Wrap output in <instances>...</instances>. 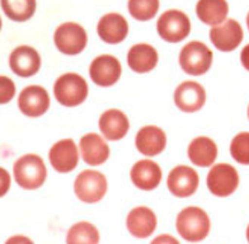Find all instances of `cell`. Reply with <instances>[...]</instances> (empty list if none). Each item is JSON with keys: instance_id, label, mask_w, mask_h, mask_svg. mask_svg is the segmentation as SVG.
<instances>
[{"instance_id": "obj_21", "label": "cell", "mask_w": 249, "mask_h": 244, "mask_svg": "<svg viewBox=\"0 0 249 244\" xmlns=\"http://www.w3.org/2000/svg\"><path fill=\"white\" fill-rule=\"evenodd\" d=\"M80 154L87 164L101 165L108 159L109 148L98 134L90 132L80 139Z\"/></svg>"}, {"instance_id": "obj_20", "label": "cell", "mask_w": 249, "mask_h": 244, "mask_svg": "<svg viewBox=\"0 0 249 244\" xmlns=\"http://www.w3.org/2000/svg\"><path fill=\"white\" fill-rule=\"evenodd\" d=\"M136 148L141 154L155 157L160 154L167 144V136L158 126H145L136 135Z\"/></svg>"}, {"instance_id": "obj_18", "label": "cell", "mask_w": 249, "mask_h": 244, "mask_svg": "<svg viewBox=\"0 0 249 244\" xmlns=\"http://www.w3.org/2000/svg\"><path fill=\"white\" fill-rule=\"evenodd\" d=\"M128 231L135 238H148L157 228V216L149 208L139 206L130 211L126 220Z\"/></svg>"}, {"instance_id": "obj_6", "label": "cell", "mask_w": 249, "mask_h": 244, "mask_svg": "<svg viewBox=\"0 0 249 244\" xmlns=\"http://www.w3.org/2000/svg\"><path fill=\"white\" fill-rule=\"evenodd\" d=\"M74 192L80 201L86 204H94L101 201L107 192V179L101 172L83 171L76 177L74 183Z\"/></svg>"}, {"instance_id": "obj_31", "label": "cell", "mask_w": 249, "mask_h": 244, "mask_svg": "<svg viewBox=\"0 0 249 244\" xmlns=\"http://www.w3.org/2000/svg\"><path fill=\"white\" fill-rule=\"evenodd\" d=\"M5 244H35L30 238L23 237V235H14V237L9 238Z\"/></svg>"}, {"instance_id": "obj_27", "label": "cell", "mask_w": 249, "mask_h": 244, "mask_svg": "<svg viewBox=\"0 0 249 244\" xmlns=\"http://www.w3.org/2000/svg\"><path fill=\"white\" fill-rule=\"evenodd\" d=\"M159 8L158 0H130L128 10L135 19L145 22L155 17Z\"/></svg>"}, {"instance_id": "obj_30", "label": "cell", "mask_w": 249, "mask_h": 244, "mask_svg": "<svg viewBox=\"0 0 249 244\" xmlns=\"http://www.w3.org/2000/svg\"><path fill=\"white\" fill-rule=\"evenodd\" d=\"M150 244H179V242L174 237H172V235L163 234L155 238Z\"/></svg>"}, {"instance_id": "obj_5", "label": "cell", "mask_w": 249, "mask_h": 244, "mask_svg": "<svg viewBox=\"0 0 249 244\" xmlns=\"http://www.w3.org/2000/svg\"><path fill=\"white\" fill-rule=\"evenodd\" d=\"M159 36L167 42H179L184 40L191 32L190 18L183 12L171 9L164 12L157 23Z\"/></svg>"}, {"instance_id": "obj_32", "label": "cell", "mask_w": 249, "mask_h": 244, "mask_svg": "<svg viewBox=\"0 0 249 244\" xmlns=\"http://www.w3.org/2000/svg\"><path fill=\"white\" fill-rule=\"evenodd\" d=\"M240 61H242L243 66L249 71V45L243 49L242 53H240Z\"/></svg>"}, {"instance_id": "obj_13", "label": "cell", "mask_w": 249, "mask_h": 244, "mask_svg": "<svg viewBox=\"0 0 249 244\" xmlns=\"http://www.w3.org/2000/svg\"><path fill=\"white\" fill-rule=\"evenodd\" d=\"M18 106L22 113L30 117H39L50 107V96L45 88L39 86L26 87L19 94Z\"/></svg>"}, {"instance_id": "obj_7", "label": "cell", "mask_w": 249, "mask_h": 244, "mask_svg": "<svg viewBox=\"0 0 249 244\" xmlns=\"http://www.w3.org/2000/svg\"><path fill=\"white\" fill-rule=\"evenodd\" d=\"M53 41L60 52L65 55H78L86 49L88 36L80 24L66 22L56 28Z\"/></svg>"}, {"instance_id": "obj_19", "label": "cell", "mask_w": 249, "mask_h": 244, "mask_svg": "<svg viewBox=\"0 0 249 244\" xmlns=\"http://www.w3.org/2000/svg\"><path fill=\"white\" fill-rule=\"evenodd\" d=\"M99 129L107 140H120L127 134L130 122L127 116L120 109H107L99 119Z\"/></svg>"}, {"instance_id": "obj_8", "label": "cell", "mask_w": 249, "mask_h": 244, "mask_svg": "<svg viewBox=\"0 0 249 244\" xmlns=\"http://www.w3.org/2000/svg\"><path fill=\"white\" fill-rule=\"evenodd\" d=\"M239 185V175L233 165L221 163L213 165L207 174V187L217 197L231 195Z\"/></svg>"}, {"instance_id": "obj_2", "label": "cell", "mask_w": 249, "mask_h": 244, "mask_svg": "<svg viewBox=\"0 0 249 244\" xmlns=\"http://www.w3.org/2000/svg\"><path fill=\"white\" fill-rule=\"evenodd\" d=\"M14 178L24 190H36L43 185L47 177L46 165L42 158L35 154H26L14 163Z\"/></svg>"}, {"instance_id": "obj_16", "label": "cell", "mask_w": 249, "mask_h": 244, "mask_svg": "<svg viewBox=\"0 0 249 244\" xmlns=\"http://www.w3.org/2000/svg\"><path fill=\"white\" fill-rule=\"evenodd\" d=\"M98 35L107 43H120L128 33V23L124 17L118 13H108L103 16L97 27Z\"/></svg>"}, {"instance_id": "obj_3", "label": "cell", "mask_w": 249, "mask_h": 244, "mask_svg": "<svg viewBox=\"0 0 249 244\" xmlns=\"http://www.w3.org/2000/svg\"><path fill=\"white\" fill-rule=\"evenodd\" d=\"M53 93L57 102L62 106L75 107L88 97V84L83 76L75 73H66L56 79Z\"/></svg>"}, {"instance_id": "obj_17", "label": "cell", "mask_w": 249, "mask_h": 244, "mask_svg": "<svg viewBox=\"0 0 249 244\" xmlns=\"http://www.w3.org/2000/svg\"><path fill=\"white\" fill-rule=\"evenodd\" d=\"M160 167L153 160L144 159L135 163L131 169V181L135 186L144 191H151L161 181Z\"/></svg>"}, {"instance_id": "obj_24", "label": "cell", "mask_w": 249, "mask_h": 244, "mask_svg": "<svg viewBox=\"0 0 249 244\" xmlns=\"http://www.w3.org/2000/svg\"><path fill=\"white\" fill-rule=\"evenodd\" d=\"M196 12L203 23L216 26L225 22L229 7L224 0H201L197 3Z\"/></svg>"}, {"instance_id": "obj_33", "label": "cell", "mask_w": 249, "mask_h": 244, "mask_svg": "<svg viewBox=\"0 0 249 244\" xmlns=\"http://www.w3.org/2000/svg\"><path fill=\"white\" fill-rule=\"evenodd\" d=\"M247 239H248L249 242V225H248V228H247Z\"/></svg>"}, {"instance_id": "obj_9", "label": "cell", "mask_w": 249, "mask_h": 244, "mask_svg": "<svg viewBox=\"0 0 249 244\" xmlns=\"http://www.w3.org/2000/svg\"><path fill=\"white\" fill-rule=\"evenodd\" d=\"M121 64L112 55H101L90 64L89 74L97 86L111 87L121 76Z\"/></svg>"}, {"instance_id": "obj_23", "label": "cell", "mask_w": 249, "mask_h": 244, "mask_svg": "<svg viewBox=\"0 0 249 244\" xmlns=\"http://www.w3.org/2000/svg\"><path fill=\"white\" fill-rule=\"evenodd\" d=\"M217 157L216 144L206 136L192 140L188 146V158L197 167H210Z\"/></svg>"}, {"instance_id": "obj_28", "label": "cell", "mask_w": 249, "mask_h": 244, "mask_svg": "<svg viewBox=\"0 0 249 244\" xmlns=\"http://www.w3.org/2000/svg\"><path fill=\"white\" fill-rule=\"evenodd\" d=\"M230 154L240 164L249 165V132H240L233 139Z\"/></svg>"}, {"instance_id": "obj_25", "label": "cell", "mask_w": 249, "mask_h": 244, "mask_svg": "<svg viewBox=\"0 0 249 244\" xmlns=\"http://www.w3.org/2000/svg\"><path fill=\"white\" fill-rule=\"evenodd\" d=\"M99 231L88 221L76 223L69 229L66 235V244H98Z\"/></svg>"}, {"instance_id": "obj_15", "label": "cell", "mask_w": 249, "mask_h": 244, "mask_svg": "<svg viewBox=\"0 0 249 244\" xmlns=\"http://www.w3.org/2000/svg\"><path fill=\"white\" fill-rule=\"evenodd\" d=\"M10 69L17 75L28 78L37 73L41 68V57L31 46H19L12 51L9 57Z\"/></svg>"}, {"instance_id": "obj_10", "label": "cell", "mask_w": 249, "mask_h": 244, "mask_svg": "<svg viewBox=\"0 0 249 244\" xmlns=\"http://www.w3.org/2000/svg\"><path fill=\"white\" fill-rule=\"evenodd\" d=\"M198 174L187 165H178L168 175V188L177 197H190L198 187Z\"/></svg>"}, {"instance_id": "obj_1", "label": "cell", "mask_w": 249, "mask_h": 244, "mask_svg": "<svg viewBox=\"0 0 249 244\" xmlns=\"http://www.w3.org/2000/svg\"><path fill=\"white\" fill-rule=\"evenodd\" d=\"M177 230L187 242H201L210 233V219L202 209L186 208L177 216Z\"/></svg>"}, {"instance_id": "obj_14", "label": "cell", "mask_w": 249, "mask_h": 244, "mask_svg": "<svg viewBox=\"0 0 249 244\" xmlns=\"http://www.w3.org/2000/svg\"><path fill=\"white\" fill-rule=\"evenodd\" d=\"M50 163L60 173H68L76 168L79 162L78 148L71 139L60 140L50 149Z\"/></svg>"}, {"instance_id": "obj_11", "label": "cell", "mask_w": 249, "mask_h": 244, "mask_svg": "<svg viewBox=\"0 0 249 244\" xmlns=\"http://www.w3.org/2000/svg\"><path fill=\"white\" fill-rule=\"evenodd\" d=\"M244 33L235 19H226L223 24L210 30V40L213 46L223 52L233 51L243 41Z\"/></svg>"}, {"instance_id": "obj_22", "label": "cell", "mask_w": 249, "mask_h": 244, "mask_svg": "<svg viewBox=\"0 0 249 244\" xmlns=\"http://www.w3.org/2000/svg\"><path fill=\"white\" fill-rule=\"evenodd\" d=\"M157 50L148 43H138L127 53L128 66L135 73H149L158 64Z\"/></svg>"}, {"instance_id": "obj_4", "label": "cell", "mask_w": 249, "mask_h": 244, "mask_svg": "<svg viewBox=\"0 0 249 244\" xmlns=\"http://www.w3.org/2000/svg\"><path fill=\"white\" fill-rule=\"evenodd\" d=\"M213 51L200 41L188 42L179 53V64L188 75H202L213 64Z\"/></svg>"}, {"instance_id": "obj_26", "label": "cell", "mask_w": 249, "mask_h": 244, "mask_svg": "<svg viewBox=\"0 0 249 244\" xmlns=\"http://www.w3.org/2000/svg\"><path fill=\"white\" fill-rule=\"evenodd\" d=\"M1 8L4 13L9 17L10 19L16 22H24L30 19L36 10V1L35 0H24V1H1Z\"/></svg>"}, {"instance_id": "obj_34", "label": "cell", "mask_w": 249, "mask_h": 244, "mask_svg": "<svg viewBox=\"0 0 249 244\" xmlns=\"http://www.w3.org/2000/svg\"><path fill=\"white\" fill-rule=\"evenodd\" d=\"M247 24H248V28H249V13H248V17H247Z\"/></svg>"}, {"instance_id": "obj_29", "label": "cell", "mask_w": 249, "mask_h": 244, "mask_svg": "<svg viewBox=\"0 0 249 244\" xmlns=\"http://www.w3.org/2000/svg\"><path fill=\"white\" fill-rule=\"evenodd\" d=\"M0 86H1V103H7L8 101H10V99L13 98L14 97V84L13 82L9 79V78H7V76H1L0 78Z\"/></svg>"}, {"instance_id": "obj_12", "label": "cell", "mask_w": 249, "mask_h": 244, "mask_svg": "<svg viewBox=\"0 0 249 244\" xmlns=\"http://www.w3.org/2000/svg\"><path fill=\"white\" fill-rule=\"evenodd\" d=\"M206 101V93L201 84L187 80L177 87L174 92V103L183 112H196L202 108Z\"/></svg>"}, {"instance_id": "obj_35", "label": "cell", "mask_w": 249, "mask_h": 244, "mask_svg": "<svg viewBox=\"0 0 249 244\" xmlns=\"http://www.w3.org/2000/svg\"><path fill=\"white\" fill-rule=\"evenodd\" d=\"M248 117H249V107H248Z\"/></svg>"}]
</instances>
